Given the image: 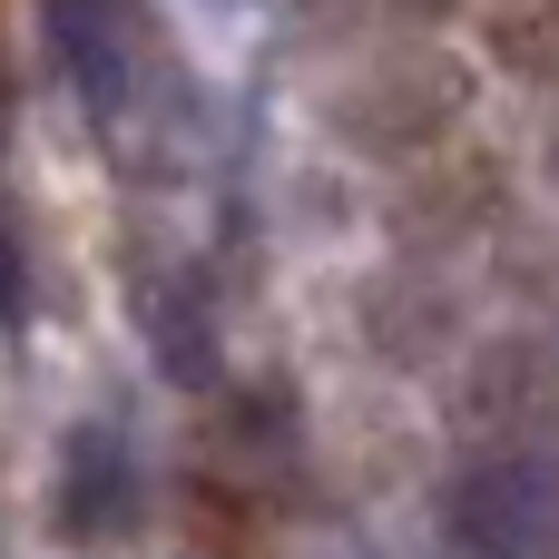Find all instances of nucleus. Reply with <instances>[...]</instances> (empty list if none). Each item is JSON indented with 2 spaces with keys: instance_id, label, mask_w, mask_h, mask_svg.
Here are the masks:
<instances>
[{
  "instance_id": "obj_2",
  "label": "nucleus",
  "mask_w": 559,
  "mask_h": 559,
  "mask_svg": "<svg viewBox=\"0 0 559 559\" xmlns=\"http://www.w3.org/2000/svg\"><path fill=\"white\" fill-rule=\"evenodd\" d=\"M442 521L472 559H559V452L501 442L442 481Z\"/></svg>"
},
{
  "instance_id": "obj_1",
  "label": "nucleus",
  "mask_w": 559,
  "mask_h": 559,
  "mask_svg": "<svg viewBox=\"0 0 559 559\" xmlns=\"http://www.w3.org/2000/svg\"><path fill=\"white\" fill-rule=\"evenodd\" d=\"M49 59L79 88V108L98 118L108 147H128L147 128V79H157V29L138 0H39Z\"/></svg>"
},
{
  "instance_id": "obj_4",
  "label": "nucleus",
  "mask_w": 559,
  "mask_h": 559,
  "mask_svg": "<svg viewBox=\"0 0 559 559\" xmlns=\"http://www.w3.org/2000/svg\"><path fill=\"white\" fill-rule=\"evenodd\" d=\"M10 79H20V69H10V29H0V128H10Z\"/></svg>"
},
{
  "instance_id": "obj_3",
  "label": "nucleus",
  "mask_w": 559,
  "mask_h": 559,
  "mask_svg": "<svg viewBox=\"0 0 559 559\" xmlns=\"http://www.w3.org/2000/svg\"><path fill=\"white\" fill-rule=\"evenodd\" d=\"M138 521V472H128V432L79 423L59 442V531L69 540H118Z\"/></svg>"
}]
</instances>
